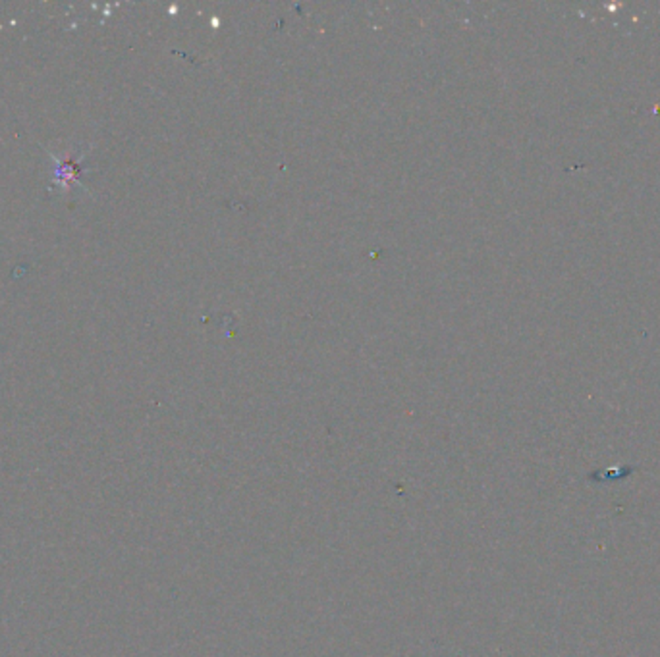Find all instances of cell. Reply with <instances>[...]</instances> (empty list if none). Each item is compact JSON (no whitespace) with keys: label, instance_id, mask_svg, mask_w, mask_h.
<instances>
[{"label":"cell","instance_id":"6da1fadb","mask_svg":"<svg viewBox=\"0 0 660 657\" xmlns=\"http://www.w3.org/2000/svg\"><path fill=\"white\" fill-rule=\"evenodd\" d=\"M80 172V164H78L73 158H68L66 162H60V164L56 166V182L68 184V187H70V184H73V182L78 184V179L76 178H78Z\"/></svg>","mask_w":660,"mask_h":657}]
</instances>
